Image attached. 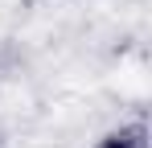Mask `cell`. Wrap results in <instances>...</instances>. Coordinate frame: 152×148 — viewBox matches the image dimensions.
Instances as JSON below:
<instances>
[{
  "mask_svg": "<svg viewBox=\"0 0 152 148\" xmlns=\"http://www.w3.org/2000/svg\"><path fill=\"white\" fill-rule=\"evenodd\" d=\"M95 148H148V127L144 123H124V127L107 132Z\"/></svg>",
  "mask_w": 152,
  "mask_h": 148,
  "instance_id": "6da1fadb",
  "label": "cell"
}]
</instances>
